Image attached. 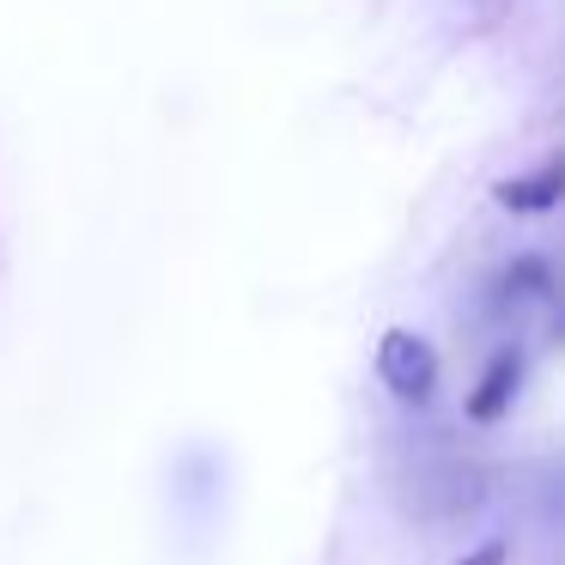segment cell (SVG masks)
Returning a JSON list of instances; mask_svg holds the SVG:
<instances>
[{"label":"cell","instance_id":"277c9868","mask_svg":"<svg viewBox=\"0 0 565 565\" xmlns=\"http://www.w3.org/2000/svg\"><path fill=\"white\" fill-rule=\"evenodd\" d=\"M504 553H511L504 541H480V547H475V553H462L456 565H504Z\"/></svg>","mask_w":565,"mask_h":565},{"label":"cell","instance_id":"7a4b0ae2","mask_svg":"<svg viewBox=\"0 0 565 565\" xmlns=\"http://www.w3.org/2000/svg\"><path fill=\"white\" fill-rule=\"evenodd\" d=\"M516 395H523V353L504 347V353H492L487 371H480L475 395H468V419H475V426H492V419L511 414Z\"/></svg>","mask_w":565,"mask_h":565},{"label":"cell","instance_id":"3957f363","mask_svg":"<svg viewBox=\"0 0 565 565\" xmlns=\"http://www.w3.org/2000/svg\"><path fill=\"white\" fill-rule=\"evenodd\" d=\"M492 201H499L504 213H553L565 201V159H541L535 171L504 177V183L492 189Z\"/></svg>","mask_w":565,"mask_h":565},{"label":"cell","instance_id":"6da1fadb","mask_svg":"<svg viewBox=\"0 0 565 565\" xmlns=\"http://www.w3.org/2000/svg\"><path fill=\"white\" fill-rule=\"evenodd\" d=\"M377 377H383V390H390L402 407H426L431 390H438V353H431L426 334L390 329L377 341Z\"/></svg>","mask_w":565,"mask_h":565}]
</instances>
